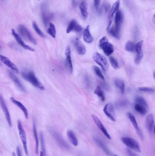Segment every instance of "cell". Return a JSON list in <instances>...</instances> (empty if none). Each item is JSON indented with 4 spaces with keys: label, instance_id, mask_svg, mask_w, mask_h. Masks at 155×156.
I'll use <instances>...</instances> for the list:
<instances>
[{
    "label": "cell",
    "instance_id": "cell-30",
    "mask_svg": "<svg viewBox=\"0 0 155 156\" xmlns=\"http://www.w3.org/2000/svg\"><path fill=\"white\" fill-rule=\"evenodd\" d=\"M134 109L137 112L140 113L141 115H145L147 112V109L146 107L140 105L139 104H134Z\"/></svg>",
    "mask_w": 155,
    "mask_h": 156
},
{
    "label": "cell",
    "instance_id": "cell-10",
    "mask_svg": "<svg viewBox=\"0 0 155 156\" xmlns=\"http://www.w3.org/2000/svg\"><path fill=\"white\" fill-rule=\"evenodd\" d=\"M42 17L43 19V23L46 27L48 26L50 21L53 17V15L51 13H49L47 11L46 6L45 4L42 5L41 7Z\"/></svg>",
    "mask_w": 155,
    "mask_h": 156
},
{
    "label": "cell",
    "instance_id": "cell-26",
    "mask_svg": "<svg viewBox=\"0 0 155 156\" xmlns=\"http://www.w3.org/2000/svg\"><path fill=\"white\" fill-rule=\"evenodd\" d=\"M79 9L82 16L84 19H86L88 17V4L85 1H82L79 5Z\"/></svg>",
    "mask_w": 155,
    "mask_h": 156
},
{
    "label": "cell",
    "instance_id": "cell-49",
    "mask_svg": "<svg viewBox=\"0 0 155 156\" xmlns=\"http://www.w3.org/2000/svg\"><path fill=\"white\" fill-rule=\"evenodd\" d=\"M0 65H1V64H0Z\"/></svg>",
    "mask_w": 155,
    "mask_h": 156
},
{
    "label": "cell",
    "instance_id": "cell-38",
    "mask_svg": "<svg viewBox=\"0 0 155 156\" xmlns=\"http://www.w3.org/2000/svg\"><path fill=\"white\" fill-rule=\"evenodd\" d=\"M109 60L110 61V63L112 64V66L114 69H118L119 68V66L118 65L117 61L115 59V58L112 56L110 57L109 58Z\"/></svg>",
    "mask_w": 155,
    "mask_h": 156
},
{
    "label": "cell",
    "instance_id": "cell-6",
    "mask_svg": "<svg viewBox=\"0 0 155 156\" xmlns=\"http://www.w3.org/2000/svg\"><path fill=\"white\" fill-rule=\"evenodd\" d=\"M17 128H18V132H19V136L20 137L21 141L23 144L24 152L25 153L26 156H28V152L27 139L26 136V132L22 125L21 122L19 120L17 121Z\"/></svg>",
    "mask_w": 155,
    "mask_h": 156
},
{
    "label": "cell",
    "instance_id": "cell-20",
    "mask_svg": "<svg viewBox=\"0 0 155 156\" xmlns=\"http://www.w3.org/2000/svg\"><path fill=\"white\" fill-rule=\"evenodd\" d=\"M94 140L95 141V143L98 146L101 148L102 150L107 155L109 156H111V153L109 151L108 148L107 147L105 143H104L97 136H95L94 137Z\"/></svg>",
    "mask_w": 155,
    "mask_h": 156
},
{
    "label": "cell",
    "instance_id": "cell-7",
    "mask_svg": "<svg viewBox=\"0 0 155 156\" xmlns=\"http://www.w3.org/2000/svg\"><path fill=\"white\" fill-rule=\"evenodd\" d=\"M18 31L20 34L26 40H28L34 44H37V42L34 38L32 36L29 30L23 25H20L18 26Z\"/></svg>",
    "mask_w": 155,
    "mask_h": 156
},
{
    "label": "cell",
    "instance_id": "cell-33",
    "mask_svg": "<svg viewBox=\"0 0 155 156\" xmlns=\"http://www.w3.org/2000/svg\"><path fill=\"white\" fill-rule=\"evenodd\" d=\"M135 101L136 103L139 104L143 106L144 107H146L147 109H148V104L147 103V101H146V100L143 98L141 97V96H137L135 99Z\"/></svg>",
    "mask_w": 155,
    "mask_h": 156
},
{
    "label": "cell",
    "instance_id": "cell-3",
    "mask_svg": "<svg viewBox=\"0 0 155 156\" xmlns=\"http://www.w3.org/2000/svg\"><path fill=\"white\" fill-rule=\"evenodd\" d=\"M99 47L107 56L112 55L114 51V47L106 37H103L99 41Z\"/></svg>",
    "mask_w": 155,
    "mask_h": 156
},
{
    "label": "cell",
    "instance_id": "cell-37",
    "mask_svg": "<svg viewBox=\"0 0 155 156\" xmlns=\"http://www.w3.org/2000/svg\"><path fill=\"white\" fill-rule=\"evenodd\" d=\"M40 142H41V147L42 148V152L43 153V156H46V151L45 146V142H44V139L43 136V134L40 133Z\"/></svg>",
    "mask_w": 155,
    "mask_h": 156
},
{
    "label": "cell",
    "instance_id": "cell-1",
    "mask_svg": "<svg viewBox=\"0 0 155 156\" xmlns=\"http://www.w3.org/2000/svg\"><path fill=\"white\" fill-rule=\"evenodd\" d=\"M112 20H114V22L108 24L107 32L114 38L119 39L120 38L121 26L123 20V15L121 10L118 9L113 18L109 19V21Z\"/></svg>",
    "mask_w": 155,
    "mask_h": 156
},
{
    "label": "cell",
    "instance_id": "cell-19",
    "mask_svg": "<svg viewBox=\"0 0 155 156\" xmlns=\"http://www.w3.org/2000/svg\"><path fill=\"white\" fill-rule=\"evenodd\" d=\"M50 131L52 136L54 138L56 142L58 143V144L64 148L66 149L68 148V146L66 144V142L63 140L62 137L60 135V134L58 133V132L55 131L54 130H52Z\"/></svg>",
    "mask_w": 155,
    "mask_h": 156
},
{
    "label": "cell",
    "instance_id": "cell-44",
    "mask_svg": "<svg viewBox=\"0 0 155 156\" xmlns=\"http://www.w3.org/2000/svg\"><path fill=\"white\" fill-rule=\"evenodd\" d=\"M102 85L103 87L104 88H105V89H106V90H108V85H107L106 84L103 83Z\"/></svg>",
    "mask_w": 155,
    "mask_h": 156
},
{
    "label": "cell",
    "instance_id": "cell-4",
    "mask_svg": "<svg viewBox=\"0 0 155 156\" xmlns=\"http://www.w3.org/2000/svg\"><path fill=\"white\" fill-rule=\"evenodd\" d=\"M121 140L124 144L129 149L137 153H141V149L139 144L135 139L129 137H122Z\"/></svg>",
    "mask_w": 155,
    "mask_h": 156
},
{
    "label": "cell",
    "instance_id": "cell-25",
    "mask_svg": "<svg viewBox=\"0 0 155 156\" xmlns=\"http://www.w3.org/2000/svg\"><path fill=\"white\" fill-rule=\"evenodd\" d=\"M67 136L69 141L74 146L77 147L78 144V138L74 132L72 130H68L67 131Z\"/></svg>",
    "mask_w": 155,
    "mask_h": 156
},
{
    "label": "cell",
    "instance_id": "cell-29",
    "mask_svg": "<svg viewBox=\"0 0 155 156\" xmlns=\"http://www.w3.org/2000/svg\"><path fill=\"white\" fill-rule=\"evenodd\" d=\"M94 94L101 99L102 101H104L105 100V96L104 93L103 91L101 89V87L100 86H98L95 89V90L94 91Z\"/></svg>",
    "mask_w": 155,
    "mask_h": 156
},
{
    "label": "cell",
    "instance_id": "cell-17",
    "mask_svg": "<svg viewBox=\"0 0 155 156\" xmlns=\"http://www.w3.org/2000/svg\"><path fill=\"white\" fill-rule=\"evenodd\" d=\"M0 60L3 64H5L6 66L9 67L12 70L14 71L17 73H19V70L17 66L14 64H13V63H12L8 58L0 54Z\"/></svg>",
    "mask_w": 155,
    "mask_h": 156
},
{
    "label": "cell",
    "instance_id": "cell-46",
    "mask_svg": "<svg viewBox=\"0 0 155 156\" xmlns=\"http://www.w3.org/2000/svg\"><path fill=\"white\" fill-rule=\"evenodd\" d=\"M12 156H16V154H15L14 152H13L12 153Z\"/></svg>",
    "mask_w": 155,
    "mask_h": 156
},
{
    "label": "cell",
    "instance_id": "cell-45",
    "mask_svg": "<svg viewBox=\"0 0 155 156\" xmlns=\"http://www.w3.org/2000/svg\"><path fill=\"white\" fill-rule=\"evenodd\" d=\"M72 1L73 4L75 5V3H76V0H72Z\"/></svg>",
    "mask_w": 155,
    "mask_h": 156
},
{
    "label": "cell",
    "instance_id": "cell-31",
    "mask_svg": "<svg viewBox=\"0 0 155 156\" xmlns=\"http://www.w3.org/2000/svg\"><path fill=\"white\" fill-rule=\"evenodd\" d=\"M47 32L53 38H55L56 37V29L54 24L50 23L49 27L47 30Z\"/></svg>",
    "mask_w": 155,
    "mask_h": 156
},
{
    "label": "cell",
    "instance_id": "cell-47",
    "mask_svg": "<svg viewBox=\"0 0 155 156\" xmlns=\"http://www.w3.org/2000/svg\"><path fill=\"white\" fill-rule=\"evenodd\" d=\"M40 156H43V153H42V152H40Z\"/></svg>",
    "mask_w": 155,
    "mask_h": 156
},
{
    "label": "cell",
    "instance_id": "cell-15",
    "mask_svg": "<svg viewBox=\"0 0 155 156\" xmlns=\"http://www.w3.org/2000/svg\"><path fill=\"white\" fill-rule=\"evenodd\" d=\"M143 43V40H141L137 43V44H136L135 46V50L136 52V56L135 58V63L136 64H138L140 63L143 56L141 49Z\"/></svg>",
    "mask_w": 155,
    "mask_h": 156
},
{
    "label": "cell",
    "instance_id": "cell-32",
    "mask_svg": "<svg viewBox=\"0 0 155 156\" xmlns=\"http://www.w3.org/2000/svg\"><path fill=\"white\" fill-rule=\"evenodd\" d=\"M114 84L116 87L120 90L121 92L123 94L125 90V84L123 81L120 79H116L114 80Z\"/></svg>",
    "mask_w": 155,
    "mask_h": 156
},
{
    "label": "cell",
    "instance_id": "cell-8",
    "mask_svg": "<svg viewBox=\"0 0 155 156\" xmlns=\"http://www.w3.org/2000/svg\"><path fill=\"white\" fill-rule=\"evenodd\" d=\"M103 111L111 121L114 122L116 121V116L113 104L109 103L106 104L104 108Z\"/></svg>",
    "mask_w": 155,
    "mask_h": 156
},
{
    "label": "cell",
    "instance_id": "cell-27",
    "mask_svg": "<svg viewBox=\"0 0 155 156\" xmlns=\"http://www.w3.org/2000/svg\"><path fill=\"white\" fill-rule=\"evenodd\" d=\"M120 4V0H117L115 3L113 4L112 8L110 10V12L109 13V19H111L113 18L115 13L119 9Z\"/></svg>",
    "mask_w": 155,
    "mask_h": 156
},
{
    "label": "cell",
    "instance_id": "cell-2",
    "mask_svg": "<svg viewBox=\"0 0 155 156\" xmlns=\"http://www.w3.org/2000/svg\"><path fill=\"white\" fill-rule=\"evenodd\" d=\"M21 75L24 79L29 82L34 86L38 88L41 90H44L45 88L40 81L38 80L37 77L35 76L34 73L32 71L23 72L21 73Z\"/></svg>",
    "mask_w": 155,
    "mask_h": 156
},
{
    "label": "cell",
    "instance_id": "cell-40",
    "mask_svg": "<svg viewBox=\"0 0 155 156\" xmlns=\"http://www.w3.org/2000/svg\"><path fill=\"white\" fill-rule=\"evenodd\" d=\"M138 90L141 92L146 93H154L155 91L153 88L150 87H139Z\"/></svg>",
    "mask_w": 155,
    "mask_h": 156
},
{
    "label": "cell",
    "instance_id": "cell-16",
    "mask_svg": "<svg viewBox=\"0 0 155 156\" xmlns=\"http://www.w3.org/2000/svg\"><path fill=\"white\" fill-rule=\"evenodd\" d=\"M82 30V26L78 23L77 21L72 20L69 23V25L66 28V32L67 33H69L70 32L73 31L77 32H80Z\"/></svg>",
    "mask_w": 155,
    "mask_h": 156
},
{
    "label": "cell",
    "instance_id": "cell-18",
    "mask_svg": "<svg viewBox=\"0 0 155 156\" xmlns=\"http://www.w3.org/2000/svg\"><path fill=\"white\" fill-rule=\"evenodd\" d=\"M127 116L129 119L130 121L132 122V124L135 128V130H136V132L138 134V136H139L140 138L142 140L143 138V134L138 126V123L136 120V119L135 118V116H134L130 112L127 113Z\"/></svg>",
    "mask_w": 155,
    "mask_h": 156
},
{
    "label": "cell",
    "instance_id": "cell-39",
    "mask_svg": "<svg viewBox=\"0 0 155 156\" xmlns=\"http://www.w3.org/2000/svg\"><path fill=\"white\" fill-rule=\"evenodd\" d=\"M93 69H94V70L95 71L96 75H97L98 77H99L101 79L104 80V77L103 75H102V73L101 72L100 69L98 67L96 66H93Z\"/></svg>",
    "mask_w": 155,
    "mask_h": 156
},
{
    "label": "cell",
    "instance_id": "cell-34",
    "mask_svg": "<svg viewBox=\"0 0 155 156\" xmlns=\"http://www.w3.org/2000/svg\"><path fill=\"white\" fill-rule=\"evenodd\" d=\"M134 43L132 42L128 41L125 45V49L129 52H133L135 50Z\"/></svg>",
    "mask_w": 155,
    "mask_h": 156
},
{
    "label": "cell",
    "instance_id": "cell-28",
    "mask_svg": "<svg viewBox=\"0 0 155 156\" xmlns=\"http://www.w3.org/2000/svg\"><path fill=\"white\" fill-rule=\"evenodd\" d=\"M33 134H34L35 140V153L36 154H38L39 153V140L38 138V133L37 131L36 126L34 122L33 125Z\"/></svg>",
    "mask_w": 155,
    "mask_h": 156
},
{
    "label": "cell",
    "instance_id": "cell-36",
    "mask_svg": "<svg viewBox=\"0 0 155 156\" xmlns=\"http://www.w3.org/2000/svg\"><path fill=\"white\" fill-rule=\"evenodd\" d=\"M32 27H33V29H34L35 32H36L40 37H42V38L45 37V35L44 34V33L38 27V25L36 24L35 22L32 23Z\"/></svg>",
    "mask_w": 155,
    "mask_h": 156
},
{
    "label": "cell",
    "instance_id": "cell-35",
    "mask_svg": "<svg viewBox=\"0 0 155 156\" xmlns=\"http://www.w3.org/2000/svg\"><path fill=\"white\" fill-rule=\"evenodd\" d=\"M129 104V101L127 100H123L117 102L116 104V107L119 109H121L123 108L126 107Z\"/></svg>",
    "mask_w": 155,
    "mask_h": 156
},
{
    "label": "cell",
    "instance_id": "cell-5",
    "mask_svg": "<svg viewBox=\"0 0 155 156\" xmlns=\"http://www.w3.org/2000/svg\"><path fill=\"white\" fill-rule=\"evenodd\" d=\"M92 58L96 63L100 65L104 71H106L109 69V64L107 60L103 55H101L97 52L93 53Z\"/></svg>",
    "mask_w": 155,
    "mask_h": 156
},
{
    "label": "cell",
    "instance_id": "cell-14",
    "mask_svg": "<svg viewBox=\"0 0 155 156\" xmlns=\"http://www.w3.org/2000/svg\"><path fill=\"white\" fill-rule=\"evenodd\" d=\"M145 125L148 132L151 134H154V116L152 114H149L147 116Z\"/></svg>",
    "mask_w": 155,
    "mask_h": 156
},
{
    "label": "cell",
    "instance_id": "cell-42",
    "mask_svg": "<svg viewBox=\"0 0 155 156\" xmlns=\"http://www.w3.org/2000/svg\"><path fill=\"white\" fill-rule=\"evenodd\" d=\"M126 151H127V153L129 156H136L135 153H133L132 151L130 150L129 149H127Z\"/></svg>",
    "mask_w": 155,
    "mask_h": 156
},
{
    "label": "cell",
    "instance_id": "cell-12",
    "mask_svg": "<svg viewBox=\"0 0 155 156\" xmlns=\"http://www.w3.org/2000/svg\"><path fill=\"white\" fill-rule=\"evenodd\" d=\"M12 34L14 37L15 38L17 41V43H18L20 46L22 47L24 49L28 50L32 52H34L35 51L34 49H33L32 47L30 46L29 45L26 44V43L23 42L20 36L16 32L14 29H12Z\"/></svg>",
    "mask_w": 155,
    "mask_h": 156
},
{
    "label": "cell",
    "instance_id": "cell-50",
    "mask_svg": "<svg viewBox=\"0 0 155 156\" xmlns=\"http://www.w3.org/2000/svg\"><path fill=\"white\" fill-rule=\"evenodd\" d=\"M38 0V1H39V0Z\"/></svg>",
    "mask_w": 155,
    "mask_h": 156
},
{
    "label": "cell",
    "instance_id": "cell-48",
    "mask_svg": "<svg viewBox=\"0 0 155 156\" xmlns=\"http://www.w3.org/2000/svg\"><path fill=\"white\" fill-rule=\"evenodd\" d=\"M114 156H117V155H114Z\"/></svg>",
    "mask_w": 155,
    "mask_h": 156
},
{
    "label": "cell",
    "instance_id": "cell-23",
    "mask_svg": "<svg viewBox=\"0 0 155 156\" xmlns=\"http://www.w3.org/2000/svg\"><path fill=\"white\" fill-rule=\"evenodd\" d=\"M83 38L84 41L87 43H92L93 41V38L90 31V26L89 25H87L86 28L84 30Z\"/></svg>",
    "mask_w": 155,
    "mask_h": 156
},
{
    "label": "cell",
    "instance_id": "cell-22",
    "mask_svg": "<svg viewBox=\"0 0 155 156\" xmlns=\"http://www.w3.org/2000/svg\"><path fill=\"white\" fill-rule=\"evenodd\" d=\"M9 76L12 79V80L13 82L22 91L25 92L26 90L24 88V87L23 85V84H21L20 80L18 79V78L12 72H9Z\"/></svg>",
    "mask_w": 155,
    "mask_h": 156
},
{
    "label": "cell",
    "instance_id": "cell-51",
    "mask_svg": "<svg viewBox=\"0 0 155 156\" xmlns=\"http://www.w3.org/2000/svg\"></svg>",
    "mask_w": 155,
    "mask_h": 156
},
{
    "label": "cell",
    "instance_id": "cell-9",
    "mask_svg": "<svg viewBox=\"0 0 155 156\" xmlns=\"http://www.w3.org/2000/svg\"><path fill=\"white\" fill-rule=\"evenodd\" d=\"M92 117L93 121H94L96 126L98 128L100 129V130L105 136L106 138L108 139L109 140L112 139L111 136L109 135V134L108 132V131H107L106 129L105 128V127H104L102 123L100 120V119L98 118L97 116L94 114H92Z\"/></svg>",
    "mask_w": 155,
    "mask_h": 156
},
{
    "label": "cell",
    "instance_id": "cell-11",
    "mask_svg": "<svg viewBox=\"0 0 155 156\" xmlns=\"http://www.w3.org/2000/svg\"><path fill=\"white\" fill-rule=\"evenodd\" d=\"M0 104L1 105V107L2 109L3 110V112L4 113L5 115L6 116V120L9 126L10 127H12V121L10 116V113L9 112L8 109L6 105L5 101H4L2 95L0 94Z\"/></svg>",
    "mask_w": 155,
    "mask_h": 156
},
{
    "label": "cell",
    "instance_id": "cell-13",
    "mask_svg": "<svg viewBox=\"0 0 155 156\" xmlns=\"http://www.w3.org/2000/svg\"><path fill=\"white\" fill-rule=\"evenodd\" d=\"M65 55L66 56L65 62L66 67L70 74H72L73 72V65L71 55V49L69 46L66 47L65 50Z\"/></svg>",
    "mask_w": 155,
    "mask_h": 156
},
{
    "label": "cell",
    "instance_id": "cell-21",
    "mask_svg": "<svg viewBox=\"0 0 155 156\" xmlns=\"http://www.w3.org/2000/svg\"><path fill=\"white\" fill-rule=\"evenodd\" d=\"M74 44L78 53L81 55H83L86 52V48L83 43L78 39L74 41Z\"/></svg>",
    "mask_w": 155,
    "mask_h": 156
},
{
    "label": "cell",
    "instance_id": "cell-24",
    "mask_svg": "<svg viewBox=\"0 0 155 156\" xmlns=\"http://www.w3.org/2000/svg\"><path fill=\"white\" fill-rule=\"evenodd\" d=\"M10 101H12L13 104H15V105H16L17 106L19 107L20 110L23 111L25 117L26 119L28 118V110L23 104H22L21 103H20V102L17 101V100H15L13 97H11Z\"/></svg>",
    "mask_w": 155,
    "mask_h": 156
},
{
    "label": "cell",
    "instance_id": "cell-41",
    "mask_svg": "<svg viewBox=\"0 0 155 156\" xmlns=\"http://www.w3.org/2000/svg\"><path fill=\"white\" fill-rule=\"evenodd\" d=\"M94 5L96 10L97 12H100L101 8V0H94Z\"/></svg>",
    "mask_w": 155,
    "mask_h": 156
},
{
    "label": "cell",
    "instance_id": "cell-43",
    "mask_svg": "<svg viewBox=\"0 0 155 156\" xmlns=\"http://www.w3.org/2000/svg\"><path fill=\"white\" fill-rule=\"evenodd\" d=\"M17 156H22L20 147H17Z\"/></svg>",
    "mask_w": 155,
    "mask_h": 156
}]
</instances>
